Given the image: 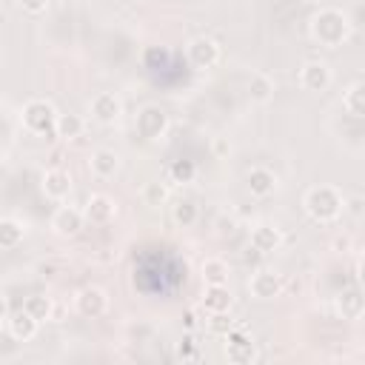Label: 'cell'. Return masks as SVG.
<instances>
[{
    "mask_svg": "<svg viewBox=\"0 0 365 365\" xmlns=\"http://www.w3.org/2000/svg\"><path fill=\"white\" fill-rule=\"evenodd\" d=\"M248 94H251L254 103H268V100L274 97V80H271L268 74H262V71L251 74V80H248Z\"/></svg>",
    "mask_w": 365,
    "mask_h": 365,
    "instance_id": "obj_25",
    "label": "cell"
},
{
    "mask_svg": "<svg viewBox=\"0 0 365 365\" xmlns=\"http://www.w3.org/2000/svg\"><path fill=\"white\" fill-rule=\"evenodd\" d=\"M37 328H40V319H34L26 308H20V311H14V314H6V331H9V336L17 339V342L34 339V336H37Z\"/></svg>",
    "mask_w": 365,
    "mask_h": 365,
    "instance_id": "obj_11",
    "label": "cell"
},
{
    "mask_svg": "<svg viewBox=\"0 0 365 365\" xmlns=\"http://www.w3.org/2000/svg\"><path fill=\"white\" fill-rule=\"evenodd\" d=\"M197 217H200V208H197V202L188 200V197H182V200H177V202L171 205V220H174L177 228H191V225L197 222Z\"/></svg>",
    "mask_w": 365,
    "mask_h": 365,
    "instance_id": "obj_23",
    "label": "cell"
},
{
    "mask_svg": "<svg viewBox=\"0 0 365 365\" xmlns=\"http://www.w3.org/2000/svg\"><path fill=\"white\" fill-rule=\"evenodd\" d=\"M83 222H86V211H80L74 205H57L54 214H51V220H48V225H51V231L57 237H74V234H80Z\"/></svg>",
    "mask_w": 365,
    "mask_h": 365,
    "instance_id": "obj_9",
    "label": "cell"
},
{
    "mask_svg": "<svg viewBox=\"0 0 365 365\" xmlns=\"http://www.w3.org/2000/svg\"><path fill=\"white\" fill-rule=\"evenodd\" d=\"M17 6L26 11V14H43L48 9V0H17Z\"/></svg>",
    "mask_w": 365,
    "mask_h": 365,
    "instance_id": "obj_32",
    "label": "cell"
},
{
    "mask_svg": "<svg viewBox=\"0 0 365 365\" xmlns=\"http://www.w3.org/2000/svg\"><path fill=\"white\" fill-rule=\"evenodd\" d=\"M305 3H317V6H322V3H325V0H305Z\"/></svg>",
    "mask_w": 365,
    "mask_h": 365,
    "instance_id": "obj_36",
    "label": "cell"
},
{
    "mask_svg": "<svg viewBox=\"0 0 365 365\" xmlns=\"http://www.w3.org/2000/svg\"><path fill=\"white\" fill-rule=\"evenodd\" d=\"M143 202H145V205H151V208L165 205V202H168V185H165V182H160V180L145 182V185H143Z\"/></svg>",
    "mask_w": 365,
    "mask_h": 365,
    "instance_id": "obj_28",
    "label": "cell"
},
{
    "mask_svg": "<svg viewBox=\"0 0 365 365\" xmlns=\"http://www.w3.org/2000/svg\"><path fill=\"white\" fill-rule=\"evenodd\" d=\"M342 211H348V214H354V217H362V214H365V197H362V194L345 197V208H342Z\"/></svg>",
    "mask_w": 365,
    "mask_h": 365,
    "instance_id": "obj_31",
    "label": "cell"
},
{
    "mask_svg": "<svg viewBox=\"0 0 365 365\" xmlns=\"http://www.w3.org/2000/svg\"><path fill=\"white\" fill-rule=\"evenodd\" d=\"M168 177H171V182H177V185L194 182V177H197V165H194V160H174L171 168H168Z\"/></svg>",
    "mask_w": 365,
    "mask_h": 365,
    "instance_id": "obj_27",
    "label": "cell"
},
{
    "mask_svg": "<svg viewBox=\"0 0 365 365\" xmlns=\"http://www.w3.org/2000/svg\"><path fill=\"white\" fill-rule=\"evenodd\" d=\"M40 188H43V194H46L48 200L63 202V200L71 194V177H68L63 168H48V171L43 174Z\"/></svg>",
    "mask_w": 365,
    "mask_h": 365,
    "instance_id": "obj_14",
    "label": "cell"
},
{
    "mask_svg": "<svg viewBox=\"0 0 365 365\" xmlns=\"http://www.w3.org/2000/svg\"><path fill=\"white\" fill-rule=\"evenodd\" d=\"M23 237H26V222H20L14 217H3L0 220V248L3 251L17 248L23 242Z\"/></svg>",
    "mask_w": 365,
    "mask_h": 365,
    "instance_id": "obj_20",
    "label": "cell"
},
{
    "mask_svg": "<svg viewBox=\"0 0 365 365\" xmlns=\"http://www.w3.org/2000/svg\"><path fill=\"white\" fill-rule=\"evenodd\" d=\"M185 60L191 63V68L197 71H205V68H214L220 63V46L217 40L200 34V37H191L188 46H185Z\"/></svg>",
    "mask_w": 365,
    "mask_h": 365,
    "instance_id": "obj_4",
    "label": "cell"
},
{
    "mask_svg": "<svg viewBox=\"0 0 365 365\" xmlns=\"http://www.w3.org/2000/svg\"><path fill=\"white\" fill-rule=\"evenodd\" d=\"M208 328L214 331V334H220V336H225L231 328H234V322H231V317H228V311H222V314H211L208 317Z\"/></svg>",
    "mask_w": 365,
    "mask_h": 365,
    "instance_id": "obj_29",
    "label": "cell"
},
{
    "mask_svg": "<svg viewBox=\"0 0 365 365\" xmlns=\"http://www.w3.org/2000/svg\"><path fill=\"white\" fill-rule=\"evenodd\" d=\"M359 285H362V288H365V259H362V262H359Z\"/></svg>",
    "mask_w": 365,
    "mask_h": 365,
    "instance_id": "obj_34",
    "label": "cell"
},
{
    "mask_svg": "<svg viewBox=\"0 0 365 365\" xmlns=\"http://www.w3.org/2000/svg\"><path fill=\"white\" fill-rule=\"evenodd\" d=\"M197 322H194V314H185V328H194Z\"/></svg>",
    "mask_w": 365,
    "mask_h": 365,
    "instance_id": "obj_35",
    "label": "cell"
},
{
    "mask_svg": "<svg viewBox=\"0 0 365 365\" xmlns=\"http://www.w3.org/2000/svg\"><path fill=\"white\" fill-rule=\"evenodd\" d=\"M342 108L354 117H365V80H356L342 94Z\"/></svg>",
    "mask_w": 365,
    "mask_h": 365,
    "instance_id": "obj_22",
    "label": "cell"
},
{
    "mask_svg": "<svg viewBox=\"0 0 365 365\" xmlns=\"http://www.w3.org/2000/svg\"><path fill=\"white\" fill-rule=\"evenodd\" d=\"M57 117H60L57 108H54L48 100H40V97L29 100V103L23 106V111H20V123H23V128L31 131V134H48V131H54Z\"/></svg>",
    "mask_w": 365,
    "mask_h": 365,
    "instance_id": "obj_3",
    "label": "cell"
},
{
    "mask_svg": "<svg viewBox=\"0 0 365 365\" xmlns=\"http://www.w3.org/2000/svg\"><path fill=\"white\" fill-rule=\"evenodd\" d=\"M231 291L225 285H205V294H202V308L208 314H222V311H231Z\"/></svg>",
    "mask_w": 365,
    "mask_h": 365,
    "instance_id": "obj_19",
    "label": "cell"
},
{
    "mask_svg": "<svg viewBox=\"0 0 365 365\" xmlns=\"http://www.w3.org/2000/svg\"><path fill=\"white\" fill-rule=\"evenodd\" d=\"M225 356H228V362H234V365H251V362L257 359V345H254V339H251L248 334L231 328V331L225 334Z\"/></svg>",
    "mask_w": 365,
    "mask_h": 365,
    "instance_id": "obj_8",
    "label": "cell"
},
{
    "mask_svg": "<svg viewBox=\"0 0 365 365\" xmlns=\"http://www.w3.org/2000/svg\"><path fill=\"white\" fill-rule=\"evenodd\" d=\"M83 128H86V123H83L80 114H60L57 117V125H54V134L68 143V140H77L83 134Z\"/></svg>",
    "mask_w": 365,
    "mask_h": 365,
    "instance_id": "obj_24",
    "label": "cell"
},
{
    "mask_svg": "<svg viewBox=\"0 0 365 365\" xmlns=\"http://www.w3.org/2000/svg\"><path fill=\"white\" fill-rule=\"evenodd\" d=\"M88 168H91L94 177L108 180V177H114V174L120 171V154L111 151V148H97V151H91V157H88Z\"/></svg>",
    "mask_w": 365,
    "mask_h": 365,
    "instance_id": "obj_16",
    "label": "cell"
},
{
    "mask_svg": "<svg viewBox=\"0 0 365 365\" xmlns=\"http://www.w3.org/2000/svg\"><path fill=\"white\" fill-rule=\"evenodd\" d=\"M120 114H123V100H120L117 94L100 91V94L91 97V117H94L97 123H106V125H108V123H117Z\"/></svg>",
    "mask_w": 365,
    "mask_h": 365,
    "instance_id": "obj_12",
    "label": "cell"
},
{
    "mask_svg": "<svg viewBox=\"0 0 365 365\" xmlns=\"http://www.w3.org/2000/svg\"><path fill=\"white\" fill-rule=\"evenodd\" d=\"M74 308L80 317L86 319H97L108 311V294L100 288V285H86L77 297H74Z\"/></svg>",
    "mask_w": 365,
    "mask_h": 365,
    "instance_id": "obj_7",
    "label": "cell"
},
{
    "mask_svg": "<svg viewBox=\"0 0 365 365\" xmlns=\"http://www.w3.org/2000/svg\"><path fill=\"white\" fill-rule=\"evenodd\" d=\"M200 277L205 285H225L228 282V265L220 257H208L200 262Z\"/></svg>",
    "mask_w": 365,
    "mask_h": 365,
    "instance_id": "obj_21",
    "label": "cell"
},
{
    "mask_svg": "<svg viewBox=\"0 0 365 365\" xmlns=\"http://www.w3.org/2000/svg\"><path fill=\"white\" fill-rule=\"evenodd\" d=\"M83 211H86V220H88L91 225H106V222L114 220V214H117V202H114L108 194H91Z\"/></svg>",
    "mask_w": 365,
    "mask_h": 365,
    "instance_id": "obj_13",
    "label": "cell"
},
{
    "mask_svg": "<svg viewBox=\"0 0 365 365\" xmlns=\"http://www.w3.org/2000/svg\"><path fill=\"white\" fill-rule=\"evenodd\" d=\"M214 151H217V154H228V151H231V145H228L225 140H214Z\"/></svg>",
    "mask_w": 365,
    "mask_h": 365,
    "instance_id": "obj_33",
    "label": "cell"
},
{
    "mask_svg": "<svg viewBox=\"0 0 365 365\" xmlns=\"http://www.w3.org/2000/svg\"><path fill=\"white\" fill-rule=\"evenodd\" d=\"M336 311L342 319H359L365 314V288H348L336 297Z\"/></svg>",
    "mask_w": 365,
    "mask_h": 365,
    "instance_id": "obj_17",
    "label": "cell"
},
{
    "mask_svg": "<svg viewBox=\"0 0 365 365\" xmlns=\"http://www.w3.org/2000/svg\"><path fill=\"white\" fill-rule=\"evenodd\" d=\"M245 185H248L251 197H268L277 188V174L268 165H254L245 174Z\"/></svg>",
    "mask_w": 365,
    "mask_h": 365,
    "instance_id": "obj_15",
    "label": "cell"
},
{
    "mask_svg": "<svg viewBox=\"0 0 365 365\" xmlns=\"http://www.w3.org/2000/svg\"><path fill=\"white\" fill-rule=\"evenodd\" d=\"M308 31L314 37V43L325 46V48H336L348 40L351 34V20L342 9L336 6H322L319 11L311 14V23H308Z\"/></svg>",
    "mask_w": 365,
    "mask_h": 365,
    "instance_id": "obj_1",
    "label": "cell"
},
{
    "mask_svg": "<svg viewBox=\"0 0 365 365\" xmlns=\"http://www.w3.org/2000/svg\"><path fill=\"white\" fill-rule=\"evenodd\" d=\"M248 291H251V297H257V299H274V297H279V291H282V277H279L277 271H271V268H259V271L251 274Z\"/></svg>",
    "mask_w": 365,
    "mask_h": 365,
    "instance_id": "obj_10",
    "label": "cell"
},
{
    "mask_svg": "<svg viewBox=\"0 0 365 365\" xmlns=\"http://www.w3.org/2000/svg\"><path fill=\"white\" fill-rule=\"evenodd\" d=\"M299 86L305 88V91H311V94H319V91H325L328 86H331V80H334V74H331V66L328 63H322V60H308V63H302L299 66Z\"/></svg>",
    "mask_w": 365,
    "mask_h": 365,
    "instance_id": "obj_6",
    "label": "cell"
},
{
    "mask_svg": "<svg viewBox=\"0 0 365 365\" xmlns=\"http://www.w3.org/2000/svg\"><path fill=\"white\" fill-rule=\"evenodd\" d=\"M302 208L314 222H334L345 208V197L334 185H311L302 197Z\"/></svg>",
    "mask_w": 365,
    "mask_h": 365,
    "instance_id": "obj_2",
    "label": "cell"
},
{
    "mask_svg": "<svg viewBox=\"0 0 365 365\" xmlns=\"http://www.w3.org/2000/svg\"><path fill=\"white\" fill-rule=\"evenodd\" d=\"M194 356H197V342L191 334H185L177 345V359H194Z\"/></svg>",
    "mask_w": 365,
    "mask_h": 365,
    "instance_id": "obj_30",
    "label": "cell"
},
{
    "mask_svg": "<svg viewBox=\"0 0 365 365\" xmlns=\"http://www.w3.org/2000/svg\"><path fill=\"white\" fill-rule=\"evenodd\" d=\"M134 125H137V134H140L143 140H160V137H165V131H168V114H165L160 106H145V108L137 114Z\"/></svg>",
    "mask_w": 365,
    "mask_h": 365,
    "instance_id": "obj_5",
    "label": "cell"
},
{
    "mask_svg": "<svg viewBox=\"0 0 365 365\" xmlns=\"http://www.w3.org/2000/svg\"><path fill=\"white\" fill-rule=\"evenodd\" d=\"M23 308H26L34 319H40V322L51 319V314H54V302H51V297H46V294H31V297H26Z\"/></svg>",
    "mask_w": 365,
    "mask_h": 365,
    "instance_id": "obj_26",
    "label": "cell"
},
{
    "mask_svg": "<svg viewBox=\"0 0 365 365\" xmlns=\"http://www.w3.org/2000/svg\"><path fill=\"white\" fill-rule=\"evenodd\" d=\"M279 242H282L279 228L271 225V222H259V225L251 231V242H248V245H254L259 254H271V251L279 248Z\"/></svg>",
    "mask_w": 365,
    "mask_h": 365,
    "instance_id": "obj_18",
    "label": "cell"
}]
</instances>
